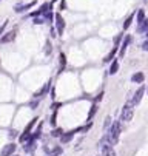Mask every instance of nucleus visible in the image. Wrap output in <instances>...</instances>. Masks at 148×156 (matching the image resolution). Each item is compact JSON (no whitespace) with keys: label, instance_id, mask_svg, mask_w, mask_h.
<instances>
[{"label":"nucleus","instance_id":"f257e3e1","mask_svg":"<svg viewBox=\"0 0 148 156\" xmlns=\"http://www.w3.org/2000/svg\"><path fill=\"white\" fill-rule=\"evenodd\" d=\"M120 131H122V121H116L111 127L106 128V133L104 136V139L108 142L110 145H116L119 141V136H120Z\"/></svg>","mask_w":148,"mask_h":156},{"label":"nucleus","instance_id":"f03ea898","mask_svg":"<svg viewBox=\"0 0 148 156\" xmlns=\"http://www.w3.org/2000/svg\"><path fill=\"white\" fill-rule=\"evenodd\" d=\"M133 104L131 102H127V104L123 105V108H122V113H120V121L122 122H130L133 119Z\"/></svg>","mask_w":148,"mask_h":156},{"label":"nucleus","instance_id":"7ed1b4c3","mask_svg":"<svg viewBox=\"0 0 148 156\" xmlns=\"http://www.w3.org/2000/svg\"><path fill=\"white\" fill-rule=\"evenodd\" d=\"M97 145L102 148V156H116V150L113 148V145H110L104 138L100 139V142Z\"/></svg>","mask_w":148,"mask_h":156},{"label":"nucleus","instance_id":"20e7f679","mask_svg":"<svg viewBox=\"0 0 148 156\" xmlns=\"http://www.w3.org/2000/svg\"><path fill=\"white\" fill-rule=\"evenodd\" d=\"M143 93H145V87L142 85V87H139V88H137V91L133 94V97L130 99V102H131V104H133L134 107H136V105L139 104V102L142 101V97H143Z\"/></svg>","mask_w":148,"mask_h":156},{"label":"nucleus","instance_id":"39448f33","mask_svg":"<svg viewBox=\"0 0 148 156\" xmlns=\"http://www.w3.org/2000/svg\"><path fill=\"white\" fill-rule=\"evenodd\" d=\"M56 26H57V33L62 34L63 33V29H65V20H63V17H62V14H56Z\"/></svg>","mask_w":148,"mask_h":156},{"label":"nucleus","instance_id":"423d86ee","mask_svg":"<svg viewBox=\"0 0 148 156\" xmlns=\"http://www.w3.org/2000/svg\"><path fill=\"white\" fill-rule=\"evenodd\" d=\"M82 128H76V130H71V131H66V133H62L60 135V141H62V144H66L71 138L74 136V133H77V131H80Z\"/></svg>","mask_w":148,"mask_h":156},{"label":"nucleus","instance_id":"0eeeda50","mask_svg":"<svg viewBox=\"0 0 148 156\" xmlns=\"http://www.w3.org/2000/svg\"><path fill=\"white\" fill-rule=\"evenodd\" d=\"M17 148V145L16 144H8L3 147V150H2V156H12V153L16 151Z\"/></svg>","mask_w":148,"mask_h":156},{"label":"nucleus","instance_id":"6e6552de","mask_svg":"<svg viewBox=\"0 0 148 156\" xmlns=\"http://www.w3.org/2000/svg\"><path fill=\"white\" fill-rule=\"evenodd\" d=\"M16 39V31H10V33H6L5 36H2V39H0V42L2 43H10Z\"/></svg>","mask_w":148,"mask_h":156},{"label":"nucleus","instance_id":"1a4fd4ad","mask_svg":"<svg viewBox=\"0 0 148 156\" xmlns=\"http://www.w3.org/2000/svg\"><path fill=\"white\" fill-rule=\"evenodd\" d=\"M49 87H51V82H46V83H45V85H43V87L40 88V90H39V91H37V93H35V94H34V97H35V99H37V97L43 96V94H46V91L49 90Z\"/></svg>","mask_w":148,"mask_h":156},{"label":"nucleus","instance_id":"9d476101","mask_svg":"<svg viewBox=\"0 0 148 156\" xmlns=\"http://www.w3.org/2000/svg\"><path fill=\"white\" fill-rule=\"evenodd\" d=\"M143 79H145V76H143V73H134L133 76H131V81L134 82V83H142L143 82Z\"/></svg>","mask_w":148,"mask_h":156},{"label":"nucleus","instance_id":"9b49d317","mask_svg":"<svg viewBox=\"0 0 148 156\" xmlns=\"http://www.w3.org/2000/svg\"><path fill=\"white\" fill-rule=\"evenodd\" d=\"M130 40H131V39H130V36H127V37H125V40H123V43H122V45H120V48H119V54H120V56L125 54V51H127V47L130 45Z\"/></svg>","mask_w":148,"mask_h":156},{"label":"nucleus","instance_id":"f8f14e48","mask_svg":"<svg viewBox=\"0 0 148 156\" xmlns=\"http://www.w3.org/2000/svg\"><path fill=\"white\" fill-rule=\"evenodd\" d=\"M34 147H35V139H29V141H28V144H26V145L23 147V150L26 151V153H33Z\"/></svg>","mask_w":148,"mask_h":156},{"label":"nucleus","instance_id":"ddd939ff","mask_svg":"<svg viewBox=\"0 0 148 156\" xmlns=\"http://www.w3.org/2000/svg\"><path fill=\"white\" fill-rule=\"evenodd\" d=\"M147 29H148V19H143L137 26V33H145Z\"/></svg>","mask_w":148,"mask_h":156},{"label":"nucleus","instance_id":"4468645a","mask_svg":"<svg viewBox=\"0 0 148 156\" xmlns=\"http://www.w3.org/2000/svg\"><path fill=\"white\" fill-rule=\"evenodd\" d=\"M117 70H119V62H117V60H113V62H111V66H110V71H108V73L113 76V74L117 73Z\"/></svg>","mask_w":148,"mask_h":156},{"label":"nucleus","instance_id":"2eb2a0df","mask_svg":"<svg viewBox=\"0 0 148 156\" xmlns=\"http://www.w3.org/2000/svg\"><path fill=\"white\" fill-rule=\"evenodd\" d=\"M35 5V0H33V2H29L28 5H25V6H16V12H23L25 10H28V8H31V6H34Z\"/></svg>","mask_w":148,"mask_h":156},{"label":"nucleus","instance_id":"dca6fc26","mask_svg":"<svg viewBox=\"0 0 148 156\" xmlns=\"http://www.w3.org/2000/svg\"><path fill=\"white\" fill-rule=\"evenodd\" d=\"M60 71H63V68H65V65H66V56L63 54V53H60Z\"/></svg>","mask_w":148,"mask_h":156},{"label":"nucleus","instance_id":"f3484780","mask_svg":"<svg viewBox=\"0 0 148 156\" xmlns=\"http://www.w3.org/2000/svg\"><path fill=\"white\" fill-rule=\"evenodd\" d=\"M143 19H145V12H143V10H139V11H137V17H136L137 23H140Z\"/></svg>","mask_w":148,"mask_h":156},{"label":"nucleus","instance_id":"a211bd4d","mask_svg":"<svg viewBox=\"0 0 148 156\" xmlns=\"http://www.w3.org/2000/svg\"><path fill=\"white\" fill-rule=\"evenodd\" d=\"M133 19H134V14H131V16H130L128 19H127V22H125V23H123V29H128V28H130V25H131Z\"/></svg>","mask_w":148,"mask_h":156},{"label":"nucleus","instance_id":"6ab92c4d","mask_svg":"<svg viewBox=\"0 0 148 156\" xmlns=\"http://www.w3.org/2000/svg\"><path fill=\"white\" fill-rule=\"evenodd\" d=\"M19 139H20V142H26V141L31 139V135H29V133H25V131H23V135H20Z\"/></svg>","mask_w":148,"mask_h":156},{"label":"nucleus","instance_id":"aec40b11","mask_svg":"<svg viewBox=\"0 0 148 156\" xmlns=\"http://www.w3.org/2000/svg\"><path fill=\"white\" fill-rule=\"evenodd\" d=\"M116 53H117V47H116L114 50L111 51V53H110L108 56H106V59H105V62H111V59H113V57H114V54H116Z\"/></svg>","mask_w":148,"mask_h":156},{"label":"nucleus","instance_id":"412c9836","mask_svg":"<svg viewBox=\"0 0 148 156\" xmlns=\"http://www.w3.org/2000/svg\"><path fill=\"white\" fill-rule=\"evenodd\" d=\"M96 110H97V105L94 104L93 107H91V110H89V114H88V119H91L93 116H94V113H96Z\"/></svg>","mask_w":148,"mask_h":156},{"label":"nucleus","instance_id":"4be33fe9","mask_svg":"<svg viewBox=\"0 0 148 156\" xmlns=\"http://www.w3.org/2000/svg\"><path fill=\"white\" fill-rule=\"evenodd\" d=\"M62 133H63V130H62V128H56V130H54V131H53V133H51V135H53V136H54V138H59V136L62 135Z\"/></svg>","mask_w":148,"mask_h":156},{"label":"nucleus","instance_id":"5701e85b","mask_svg":"<svg viewBox=\"0 0 148 156\" xmlns=\"http://www.w3.org/2000/svg\"><path fill=\"white\" fill-rule=\"evenodd\" d=\"M56 118H57V111H54V113H53V116H51V125H56Z\"/></svg>","mask_w":148,"mask_h":156},{"label":"nucleus","instance_id":"b1692460","mask_svg":"<svg viewBox=\"0 0 148 156\" xmlns=\"http://www.w3.org/2000/svg\"><path fill=\"white\" fill-rule=\"evenodd\" d=\"M110 124H111V118H110V116H106V119H105V130L110 127Z\"/></svg>","mask_w":148,"mask_h":156},{"label":"nucleus","instance_id":"393cba45","mask_svg":"<svg viewBox=\"0 0 148 156\" xmlns=\"http://www.w3.org/2000/svg\"><path fill=\"white\" fill-rule=\"evenodd\" d=\"M60 153H62V148H60V147H57V148L54 150V153H53L51 156H59Z\"/></svg>","mask_w":148,"mask_h":156},{"label":"nucleus","instance_id":"a878e982","mask_svg":"<svg viewBox=\"0 0 148 156\" xmlns=\"http://www.w3.org/2000/svg\"><path fill=\"white\" fill-rule=\"evenodd\" d=\"M142 50H143V51H148V39L142 43Z\"/></svg>","mask_w":148,"mask_h":156},{"label":"nucleus","instance_id":"bb28decb","mask_svg":"<svg viewBox=\"0 0 148 156\" xmlns=\"http://www.w3.org/2000/svg\"><path fill=\"white\" fill-rule=\"evenodd\" d=\"M40 23H43V20L39 19V17H35V19H34V25H40Z\"/></svg>","mask_w":148,"mask_h":156},{"label":"nucleus","instance_id":"cd10ccee","mask_svg":"<svg viewBox=\"0 0 148 156\" xmlns=\"http://www.w3.org/2000/svg\"><path fill=\"white\" fill-rule=\"evenodd\" d=\"M16 136H17V131L16 130H11L10 131V138H16Z\"/></svg>","mask_w":148,"mask_h":156},{"label":"nucleus","instance_id":"c85d7f7f","mask_svg":"<svg viewBox=\"0 0 148 156\" xmlns=\"http://www.w3.org/2000/svg\"><path fill=\"white\" fill-rule=\"evenodd\" d=\"M102 96H104V93H100V94L96 97V102H100V101H102Z\"/></svg>","mask_w":148,"mask_h":156},{"label":"nucleus","instance_id":"c756f323","mask_svg":"<svg viewBox=\"0 0 148 156\" xmlns=\"http://www.w3.org/2000/svg\"><path fill=\"white\" fill-rule=\"evenodd\" d=\"M145 36H147V39H148V29L145 31Z\"/></svg>","mask_w":148,"mask_h":156}]
</instances>
